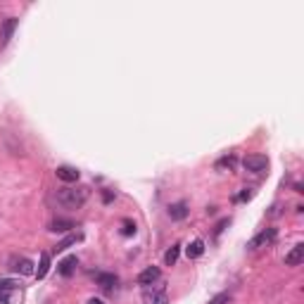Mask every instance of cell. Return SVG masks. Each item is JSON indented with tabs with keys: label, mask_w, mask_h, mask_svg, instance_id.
Returning a JSON list of instances; mask_svg holds the SVG:
<instances>
[{
	"label": "cell",
	"mask_w": 304,
	"mask_h": 304,
	"mask_svg": "<svg viewBox=\"0 0 304 304\" xmlns=\"http://www.w3.org/2000/svg\"><path fill=\"white\" fill-rule=\"evenodd\" d=\"M55 200L65 209H81L88 200V188H59L55 193Z\"/></svg>",
	"instance_id": "1"
},
{
	"label": "cell",
	"mask_w": 304,
	"mask_h": 304,
	"mask_svg": "<svg viewBox=\"0 0 304 304\" xmlns=\"http://www.w3.org/2000/svg\"><path fill=\"white\" fill-rule=\"evenodd\" d=\"M242 167H245L250 174H261V171L268 167V160L264 155H247L245 160H242Z\"/></svg>",
	"instance_id": "2"
},
{
	"label": "cell",
	"mask_w": 304,
	"mask_h": 304,
	"mask_svg": "<svg viewBox=\"0 0 304 304\" xmlns=\"http://www.w3.org/2000/svg\"><path fill=\"white\" fill-rule=\"evenodd\" d=\"M143 302L145 304H169V295L164 288H145Z\"/></svg>",
	"instance_id": "3"
},
{
	"label": "cell",
	"mask_w": 304,
	"mask_h": 304,
	"mask_svg": "<svg viewBox=\"0 0 304 304\" xmlns=\"http://www.w3.org/2000/svg\"><path fill=\"white\" fill-rule=\"evenodd\" d=\"M162 278V271L157 266H147L145 271H140L138 273V285H145V288H150V285H155V283Z\"/></svg>",
	"instance_id": "4"
},
{
	"label": "cell",
	"mask_w": 304,
	"mask_h": 304,
	"mask_svg": "<svg viewBox=\"0 0 304 304\" xmlns=\"http://www.w3.org/2000/svg\"><path fill=\"white\" fill-rule=\"evenodd\" d=\"M276 235H278V231H276V228H266V231H261L257 238L250 240V250H257V247L271 245V242L276 240Z\"/></svg>",
	"instance_id": "5"
},
{
	"label": "cell",
	"mask_w": 304,
	"mask_h": 304,
	"mask_svg": "<svg viewBox=\"0 0 304 304\" xmlns=\"http://www.w3.org/2000/svg\"><path fill=\"white\" fill-rule=\"evenodd\" d=\"M15 29H17V19H15V17H10V19L3 22V26H0V45H3V48L10 43V38H12Z\"/></svg>",
	"instance_id": "6"
},
{
	"label": "cell",
	"mask_w": 304,
	"mask_h": 304,
	"mask_svg": "<svg viewBox=\"0 0 304 304\" xmlns=\"http://www.w3.org/2000/svg\"><path fill=\"white\" fill-rule=\"evenodd\" d=\"M302 261H304V245L297 242V245L285 254V266H299Z\"/></svg>",
	"instance_id": "7"
},
{
	"label": "cell",
	"mask_w": 304,
	"mask_h": 304,
	"mask_svg": "<svg viewBox=\"0 0 304 304\" xmlns=\"http://www.w3.org/2000/svg\"><path fill=\"white\" fill-rule=\"evenodd\" d=\"M57 178L59 181H65V183H76L79 181V169H74V167H57Z\"/></svg>",
	"instance_id": "8"
},
{
	"label": "cell",
	"mask_w": 304,
	"mask_h": 304,
	"mask_svg": "<svg viewBox=\"0 0 304 304\" xmlns=\"http://www.w3.org/2000/svg\"><path fill=\"white\" fill-rule=\"evenodd\" d=\"M76 264H79V259L76 257H67V259H62L57 264V271H59V276H65V278H69V276L74 273V268H76Z\"/></svg>",
	"instance_id": "9"
},
{
	"label": "cell",
	"mask_w": 304,
	"mask_h": 304,
	"mask_svg": "<svg viewBox=\"0 0 304 304\" xmlns=\"http://www.w3.org/2000/svg\"><path fill=\"white\" fill-rule=\"evenodd\" d=\"M169 217L174 221H183L188 217V204L186 202H176V204H169Z\"/></svg>",
	"instance_id": "10"
},
{
	"label": "cell",
	"mask_w": 304,
	"mask_h": 304,
	"mask_svg": "<svg viewBox=\"0 0 304 304\" xmlns=\"http://www.w3.org/2000/svg\"><path fill=\"white\" fill-rule=\"evenodd\" d=\"M186 254H188V259H197V257H202V254H204V242H202V240H193V242L186 247Z\"/></svg>",
	"instance_id": "11"
},
{
	"label": "cell",
	"mask_w": 304,
	"mask_h": 304,
	"mask_svg": "<svg viewBox=\"0 0 304 304\" xmlns=\"http://www.w3.org/2000/svg\"><path fill=\"white\" fill-rule=\"evenodd\" d=\"M95 283H98L100 288H105V290H112L116 285V276L114 273H98L95 276Z\"/></svg>",
	"instance_id": "12"
},
{
	"label": "cell",
	"mask_w": 304,
	"mask_h": 304,
	"mask_svg": "<svg viewBox=\"0 0 304 304\" xmlns=\"http://www.w3.org/2000/svg\"><path fill=\"white\" fill-rule=\"evenodd\" d=\"M74 228V221H69V219H55L50 224V231L52 233H67Z\"/></svg>",
	"instance_id": "13"
},
{
	"label": "cell",
	"mask_w": 304,
	"mask_h": 304,
	"mask_svg": "<svg viewBox=\"0 0 304 304\" xmlns=\"http://www.w3.org/2000/svg\"><path fill=\"white\" fill-rule=\"evenodd\" d=\"M17 271V273H22V276H31V273H36V268H34V264H31L29 259H17L15 261V266H12Z\"/></svg>",
	"instance_id": "14"
},
{
	"label": "cell",
	"mask_w": 304,
	"mask_h": 304,
	"mask_svg": "<svg viewBox=\"0 0 304 304\" xmlns=\"http://www.w3.org/2000/svg\"><path fill=\"white\" fill-rule=\"evenodd\" d=\"M48 271H50V254L43 252V254H41V264H38V268H36V278H38V281L45 278Z\"/></svg>",
	"instance_id": "15"
},
{
	"label": "cell",
	"mask_w": 304,
	"mask_h": 304,
	"mask_svg": "<svg viewBox=\"0 0 304 304\" xmlns=\"http://www.w3.org/2000/svg\"><path fill=\"white\" fill-rule=\"evenodd\" d=\"M81 240V233H72V235H67L62 242H57V247H55V252H65L67 247H72V245H76Z\"/></svg>",
	"instance_id": "16"
},
{
	"label": "cell",
	"mask_w": 304,
	"mask_h": 304,
	"mask_svg": "<svg viewBox=\"0 0 304 304\" xmlns=\"http://www.w3.org/2000/svg\"><path fill=\"white\" fill-rule=\"evenodd\" d=\"M17 290L15 288H0V304H15Z\"/></svg>",
	"instance_id": "17"
},
{
	"label": "cell",
	"mask_w": 304,
	"mask_h": 304,
	"mask_svg": "<svg viewBox=\"0 0 304 304\" xmlns=\"http://www.w3.org/2000/svg\"><path fill=\"white\" fill-rule=\"evenodd\" d=\"M178 254H181V245H174L164 254V264H167V266H174L176 261H178Z\"/></svg>",
	"instance_id": "18"
},
{
	"label": "cell",
	"mask_w": 304,
	"mask_h": 304,
	"mask_svg": "<svg viewBox=\"0 0 304 304\" xmlns=\"http://www.w3.org/2000/svg\"><path fill=\"white\" fill-rule=\"evenodd\" d=\"M121 235H126V238L136 235V224H133V221H124L121 224Z\"/></svg>",
	"instance_id": "19"
},
{
	"label": "cell",
	"mask_w": 304,
	"mask_h": 304,
	"mask_svg": "<svg viewBox=\"0 0 304 304\" xmlns=\"http://www.w3.org/2000/svg\"><path fill=\"white\" fill-rule=\"evenodd\" d=\"M235 167V157H224L217 162V169H233Z\"/></svg>",
	"instance_id": "20"
},
{
	"label": "cell",
	"mask_w": 304,
	"mask_h": 304,
	"mask_svg": "<svg viewBox=\"0 0 304 304\" xmlns=\"http://www.w3.org/2000/svg\"><path fill=\"white\" fill-rule=\"evenodd\" d=\"M228 299H231V295H228V292H221V295L211 297L209 304H228Z\"/></svg>",
	"instance_id": "21"
},
{
	"label": "cell",
	"mask_w": 304,
	"mask_h": 304,
	"mask_svg": "<svg viewBox=\"0 0 304 304\" xmlns=\"http://www.w3.org/2000/svg\"><path fill=\"white\" fill-rule=\"evenodd\" d=\"M250 197H252V193H247V190H245V193H240L235 200H250Z\"/></svg>",
	"instance_id": "22"
},
{
	"label": "cell",
	"mask_w": 304,
	"mask_h": 304,
	"mask_svg": "<svg viewBox=\"0 0 304 304\" xmlns=\"http://www.w3.org/2000/svg\"><path fill=\"white\" fill-rule=\"evenodd\" d=\"M88 304H105V302H102V299H90Z\"/></svg>",
	"instance_id": "23"
}]
</instances>
